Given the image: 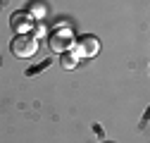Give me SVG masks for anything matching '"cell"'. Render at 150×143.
Returning <instances> with one entry per match:
<instances>
[{
	"label": "cell",
	"instance_id": "obj_1",
	"mask_svg": "<svg viewBox=\"0 0 150 143\" xmlns=\"http://www.w3.org/2000/svg\"><path fill=\"white\" fill-rule=\"evenodd\" d=\"M74 43H76V38H74L71 29H60V26H55V31L50 33V38H48L50 50L57 52V55H62V52H69V50L74 48Z\"/></svg>",
	"mask_w": 150,
	"mask_h": 143
},
{
	"label": "cell",
	"instance_id": "obj_2",
	"mask_svg": "<svg viewBox=\"0 0 150 143\" xmlns=\"http://www.w3.org/2000/svg\"><path fill=\"white\" fill-rule=\"evenodd\" d=\"M10 50H12L14 57H33L36 52H38V41H36L33 36H29V33H19V36L12 38Z\"/></svg>",
	"mask_w": 150,
	"mask_h": 143
},
{
	"label": "cell",
	"instance_id": "obj_3",
	"mask_svg": "<svg viewBox=\"0 0 150 143\" xmlns=\"http://www.w3.org/2000/svg\"><path fill=\"white\" fill-rule=\"evenodd\" d=\"M71 52H74V57L76 60H83V57H96L98 52H100V41L96 38V36H81V38L74 43V48H71Z\"/></svg>",
	"mask_w": 150,
	"mask_h": 143
},
{
	"label": "cell",
	"instance_id": "obj_4",
	"mask_svg": "<svg viewBox=\"0 0 150 143\" xmlns=\"http://www.w3.org/2000/svg\"><path fill=\"white\" fill-rule=\"evenodd\" d=\"M10 29L19 36V33H31L33 29V19L26 14V10H17L12 17H10Z\"/></svg>",
	"mask_w": 150,
	"mask_h": 143
},
{
	"label": "cell",
	"instance_id": "obj_5",
	"mask_svg": "<svg viewBox=\"0 0 150 143\" xmlns=\"http://www.w3.org/2000/svg\"><path fill=\"white\" fill-rule=\"evenodd\" d=\"M26 14L31 17V19H45L48 7H45V3H41V0H31L29 7H26Z\"/></svg>",
	"mask_w": 150,
	"mask_h": 143
},
{
	"label": "cell",
	"instance_id": "obj_6",
	"mask_svg": "<svg viewBox=\"0 0 150 143\" xmlns=\"http://www.w3.org/2000/svg\"><path fill=\"white\" fill-rule=\"evenodd\" d=\"M60 62H62V67H64V69H74V67L79 64V60L74 57V52H71V50H69V52H62Z\"/></svg>",
	"mask_w": 150,
	"mask_h": 143
},
{
	"label": "cell",
	"instance_id": "obj_7",
	"mask_svg": "<svg viewBox=\"0 0 150 143\" xmlns=\"http://www.w3.org/2000/svg\"><path fill=\"white\" fill-rule=\"evenodd\" d=\"M31 31H33V38H36V41H38V38H43V36H45V26H43V24H38V26H33Z\"/></svg>",
	"mask_w": 150,
	"mask_h": 143
}]
</instances>
